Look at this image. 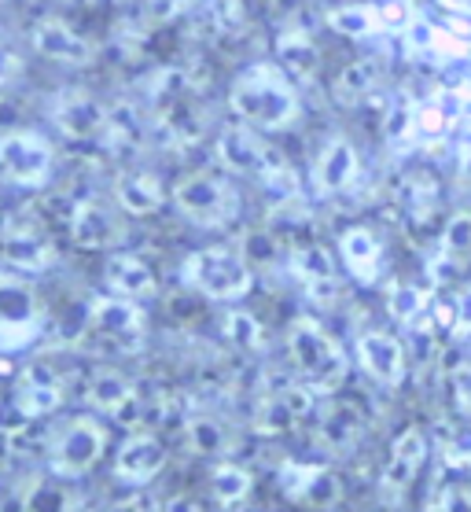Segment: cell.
<instances>
[{
  "instance_id": "1",
  "label": "cell",
  "mask_w": 471,
  "mask_h": 512,
  "mask_svg": "<svg viewBox=\"0 0 471 512\" xmlns=\"http://www.w3.org/2000/svg\"><path fill=\"white\" fill-rule=\"evenodd\" d=\"M229 104L243 122H251L258 129H288L299 118V96H295L291 82L265 63L243 70L232 82Z\"/></svg>"
},
{
  "instance_id": "2",
  "label": "cell",
  "mask_w": 471,
  "mask_h": 512,
  "mask_svg": "<svg viewBox=\"0 0 471 512\" xmlns=\"http://www.w3.org/2000/svg\"><path fill=\"white\" fill-rule=\"evenodd\" d=\"M288 354L291 365L306 376V384L317 391H339L346 380V358L324 328L313 321H295L288 332Z\"/></svg>"
},
{
  "instance_id": "3",
  "label": "cell",
  "mask_w": 471,
  "mask_h": 512,
  "mask_svg": "<svg viewBox=\"0 0 471 512\" xmlns=\"http://www.w3.org/2000/svg\"><path fill=\"white\" fill-rule=\"evenodd\" d=\"M218 159L229 166L232 174L254 177L258 185L288 188L291 192V166L276 155V148L254 137L251 129H225L218 137Z\"/></svg>"
},
{
  "instance_id": "4",
  "label": "cell",
  "mask_w": 471,
  "mask_h": 512,
  "mask_svg": "<svg viewBox=\"0 0 471 512\" xmlns=\"http://www.w3.org/2000/svg\"><path fill=\"white\" fill-rule=\"evenodd\" d=\"M89 339L104 354H137L144 350V314L126 295L96 299L89 310Z\"/></svg>"
},
{
  "instance_id": "5",
  "label": "cell",
  "mask_w": 471,
  "mask_h": 512,
  "mask_svg": "<svg viewBox=\"0 0 471 512\" xmlns=\"http://www.w3.org/2000/svg\"><path fill=\"white\" fill-rule=\"evenodd\" d=\"M173 203L188 222L207 225V229H218V225L240 218V192L232 188V181L218 174H196L181 181L173 192Z\"/></svg>"
},
{
  "instance_id": "6",
  "label": "cell",
  "mask_w": 471,
  "mask_h": 512,
  "mask_svg": "<svg viewBox=\"0 0 471 512\" xmlns=\"http://www.w3.org/2000/svg\"><path fill=\"white\" fill-rule=\"evenodd\" d=\"M184 277H188V284H192L199 295L221 299V303L243 299V295L251 291V266H247L240 255L225 251V247L196 251V255L184 262Z\"/></svg>"
},
{
  "instance_id": "7",
  "label": "cell",
  "mask_w": 471,
  "mask_h": 512,
  "mask_svg": "<svg viewBox=\"0 0 471 512\" xmlns=\"http://www.w3.org/2000/svg\"><path fill=\"white\" fill-rule=\"evenodd\" d=\"M107 435L92 417H74L67 428L59 431V439L52 443V472L63 479L85 476L100 454H104Z\"/></svg>"
},
{
  "instance_id": "8",
  "label": "cell",
  "mask_w": 471,
  "mask_h": 512,
  "mask_svg": "<svg viewBox=\"0 0 471 512\" xmlns=\"http://www.w3.org/2000/svg\"><path fill=\"white\" fill-rule=\"evenodd\" d=\"M0 170L19 188H41L52 177V148L37 133H4L0 140Z\"/></svg>"
},
{
  "instance_id": "9",
  "label": "cell",
  "mask_w": 471,
  "mask_h": 512,
  "mask_svg": "<svg viewBox=\"0 0 471 512\" xmlns=\"http://www.w3.org/2000/svg\"><path fill=\"white\" fill-rule=\"evenodd\" d=\"M52 262H56V251L45 236L37 233L30 222L19 225L15 218H8V225H4V269H8V277H15V273L37 277V273H48Z\"/></svg>"
},
{
  "instance_id": "10",
  "label": "cell",
  "mask_w": 471,
  "mask_h": 512,
  "mask_svg": "<svg viewBox=\"0 0 471 512\" xmlns=\"http://www.w3.org/2000/svg\"><path fill=\"white\" fill-rule=\"evenodd\" d=\"M52 122H56L59 133L67 140H100L107 133L111 111H107L100 100H92L89 93L70 89V93L59 96L56 107H52Z\"/></svg>"
},
{
  "instance_id": "11",
  "label": "cell",
  "mask_w": 471,
  "mask_h": 512,
  "mask_svg": "<svg viewBox=\"0 0 471 512\" xmlns=\"http://www.w3.org/2000/svg\"><path fill=\"white\" fill-rule=\"evenodd\" d=\"M280 487H284L288 501H299V505H310V509H332L335 501L343 498L339 479L328 468L317 465H284L280 468Z\"/></svg>"
},
{
  "instance_id": "12",
  "label": "cell",
  "mask_w": 471,
  "mask_h": 512,
  "mask_svg": "<svg viewBox=\"0 0 471 512\" xmlns=\"http://www.w3.org/2000/svg\"><path fill=\"white\" fill-rule=\"evenodd\" d=\"M67 233L78 247H89V251H104V247L122 244V225L104 203L96 199H81L70 207L67 218Z\"/></svg>"
},
{
  "instance_id": "13",
  "label": "cell",
  "mask_w": 471,
  "mask_h": 512,
  "mask_svg": "<svg viewBox=\"0 0 471 512\" xmlns=\"http://www.w3.org/2000/svg\"><path fill=\"white\" fill-rule=\"evenodd\" d=\"M313 413V391L302 384H284L276 395L262 398V406L254 413V424L262 435H284L299 424L302 417Z\"/></svg>"
},
{
  "instance_id": "14",
  "label": "cell",
  "mask_w": 471,
  "mask_h": 512,
  "mask_svg": "<svg viewBox=\"0 0 471 512\" xmlns=\"http://www.w3.org/2000/svg\"><path fill=\"white\" fill-rule=\"evenodd\" d=\"M357 174H361V159L350 140H332L324 144L317 163H313V185L321 196H339L346 188H354Z\"/></svg>"
},
{
  "instance_id": "15",
  "label": "cell",
  "mask_w": 471,
  "mask_h": 512,
  "mask_svg": "<svg viewBox=\"0 0 471 512\" xmlns=\"http://www.w3.org/2000/svg\"><path fill=\"white\" fill-rule=\"evenodd\" d=\"M357 358L365 365V373L380 384L398 387L405 380V350L387 332H365L357 339Z\"/></svg>"
},
{
  "instance_id": "16",
  "label": "cell",
  "mask_w": 471,
  "mask_h": 512,
  "mask_svg": "<svg viewBox=\"0 0 471 512\" xmlns=\"http://www.w3.org/2000/svg\"><path fill=\"white\" fill-rule=\"evenodd\" d=\"M59 402H63V380L48 369L45 361L26 365V373L15 384V406L23 409L26 417L37 420L45 417V413H52V409H59Z\"/></svg>"
},
{
  "instance_id": "17",
  "label": "cell",
  "mask_w": 471,
  "mask_h": 512,
  "mask_svg": "<svg viewBox=\"0 0 471 512\" xmlns=\"http://www.w3.org/2000/svg\"><path fill=\"white\" fill-rule=\"evenodd\" d=\"M291 273L306 284L317 303H332L335 291H339V273H335V262L328 255V247L321 244H302L291 251Z\"/></svg>"
},
{
  "instance_id": "18",
  "label": "cell",
  "mask_w": 471,
  "mask_h": 512,
  "mask_svg": "<svg viewBox=\"0 0 471 512\" xmlns=\"http://www.w3.org/2000/svg\"><path fill=\"white\" fill-rule=\"evenodd\" d=\"M34 48L52 63H67V67H89L92 63V45L81 34H74L67 23L59 19H45L34 26Z\"/></svg>"
},
{
  "instance_id": "19",
  "label": "cell",
  "mask_w": 471,
  "mask_h": 512,
  "mask_svg": "<svg viewBox=\"0 0 471 512\" xmlns=\"http://www.w3.org/2000/svg\"><path fill=\"white\" fill-rule=\"evenodd\" d=\"M424 457H427V439L420 428H405L391 446V461L383 468V490L398 498L409 483L416 479V472L424 468Z\"/></svg>"
},
{
  "instance_id": "20",
  "label": "cell",
  "mask_w": 471,
  "mask_h": 512,
  "mask_svg": "<svg viewBox=\"0 0 471 512\" xmlns=\"http://www.w3.org/2000/svg\"><path fill=\"white\" fill-rule=\"evenodd\" d=\"M162 465H166V446L155 435H133L118 446L115 476L122 483H148V479L159 476Z\"/></svg>"
},
{
  "instance_id": "21",
  "label": "cell",
  "mask_w": 471,
  "mask_h": 512,
  "mask_svg": "<svg viewBox=\"0 0 471 512\" xmlns=\"http://www.w3.org/2000/svg\"><path fill=\"white\" fill-rule=\"evenodd\" d=\"M361 431H365V420H361V409L350 406V402H332V406L321 413V428H317V443L335 457L354 454L357 443H361Z\"/></svg>"
},
{
  "instance_id": "22",
  "label": "cell",
  "mask_w": 471,
  "mask_h": 512,
  "mask_svg": "<svg viewBox=\"0 0 471 512\" xmlns=\"http://www.w3.org/2000/svg\"><path fill=\"white\" fill-rule=\"evenodd\" d=\"M155 137H159V144H166V148H192L199 137H203V122H199V111L196 107H188L177 96V100H166L162 104V111L155 115Z\"/></svg>"
},
{
  "instance_id": "23",
  "label": "cell",
  "mask_w": 471,
  "mask_h": 512,
  "mask_svg": "<svg viewBox=\"0 0 471 512\" xmlns=\"http://www.w3.org/2000/svg\"><path fill=\"white\" fill-rule=\"evenodd\" d=\"M247 26L243 0H199L192 15V34L199 37H229Z\"/></svg>"
},
{
  "instance_id": "24",
  "label": "cell",
  "mask_w": 471,
  "mask_h": 512,
  "mask_svg": "<svg viewBox=\"0 0 471 512\" xmlns=\"http://www.w3.org/2000/svg\"><path fill=\"white\" fill-rule=\"evenodd\" d=\"M339 251H343V262L354 273V280H361V284L376 280V273H380V240L372 229H365V225L346 229L339 236Z\"/></svg>"
},
{
  "instance_id": "25",
  "label": "cell",
  "mask_w": 471,
  "mask_h": 512,
  "mask_svg": "<svg viewBox=\"0 0 471 512\" xmlns=\"http://www.w3.org/2000/svg\"><path fill=\"white\" fill-rule=\"evenodd\" d=\"M0 317H4V343L15 347L19 339H30L37 332V306L30 291L15 288V277L4 280V299H0Z\"/></svg>"
},
{
  "instance_id": "26",
  "label": "cell",
  "mask_w": 471,
  "mask_h": 512,
  "mask_svg": "<svg viewBox=\"0 0 471 512\" xmlns=\"http://www.w3.org/2000/svg\"><path fill=\"white\" fill-rule=\"evenodd\" d=\"M276 59L280 67L288 70L295 82H310L317 74V63H321V52L313 45V37L306 30H284L276 37Z\"/></svg>"
},
{
  "instance_id": "27",
  "label": "cell",
  "mask_w": 471,
  "mask_h": 512,
  "mask_svg": "<svg viewBox=\"0 0 471 512\" xmlns=\"http://www.w3.org/2000/svg\"><path fill=\"white\" fill-rule=\"evenodd\" d=\"M115 196H118V207L126 210V214L148 218V214L162 210L166 192H162V181L155 174H126V177H118Z\"/></svg>"
},
{
  "instance_id": "28",
  "label": "cell",
  "mask_w": 471,
  "mask_h": 512,
  "mask_svg": "<svg viewBox=\"0 0 471 512\" xmlns=\"http://www.w3.org/2000/svg\"><path fill=\"white\" fill-rule=\"evenodd\" d=\"M107 288L115 295H126V299H144L155 291V273L148 269V262H140L133 255H115L104 266Z\"/></svg>"
},
{
  "instance_id": "29",
  "label": "cell",
  "mask_w": 471,
  "mask_h": 512,
  "mask_svg": "<svg viewBox=\"0 0 471 512\" xmlns=\"http://www.w3.org/2000/svg\"><path fill=\"white\" fill-rule=\"evenodd\" d=\"M380 78H383V67L376 63V59H354V63H346V67L335 74L332 93H335L339 104L354 107V104H361V100H368V96L376 93Z\"/></svg>"
},
{
  "instance_id": "30",
  "label": "cell",
  "mask_w": 471,
  "mask_h": 512,
  "mask_svg": "<svg viewBox=\"0 0 471 512\" xmlns=\"http://www.w3.org/2000/svg\"><path fill=\"white\" fill-rule=\"evenodd\" d=\"M133 384H129L126 376L115 373V369H100V373L89 380V391H85V398H89L92 409H100V413H122V409L133 402Z\"/></svg>"
},
{
  "instance_id": "31",
  "label": "cell",
  "mask_w": 471,
  "mask_h": 512,
  "mask_svg": "<svg viewBox=\"0 0 471 512\" xmlns=\"http://www.w3.org/2000/svg\"><path fill=\"white\" fill-rule=\"evenodd\" d=\"M398 199H402V210L409 214V222H431L438 210V181L431 174H409L402 181V188H398Z\"/></svg>"
},
{
  "instance_id": "32",
  "label": "cell",
  "mask_w": 471,
  "mask_h": 512,
  "mask_svg": "<svg viewBox=\"0 0 471 512\" xmlns=\"http://www.w3.org/2000/svg\"><path fill=\"white\" fill-rule=\"evenodd\" d=\"M144 118L133 104L111 107V122H107V144L115 148V155H133L144 144Z\"/></svg>"
},
{
  "instance_id": "33",
  "label": "cell",
  "mask_w": 471,
  "mask_h": 512,
  "mask_svg": "<svg viewBox=\"0 0 471 512\" xmlns=\"http://www.w3.org/2000/svg\"><path fill=\"white\" fill-rule=\"evenodd\" d=\"M247 494H251V476L240 465H218L210 472V501H218L221 509H232Z\"/></svg>"
},
{
  "instance_id": "34",
  "label": "cell",
  "mask_w": 471,
  "mask_h": 512,
  "mask_svg": "<svg viewBox=\"0 0 471 512\" xmlns=\"http://www.w3.org/2000/svg\"><path fill=\"white\" fill-rule=\"evenodd\" d=\"M380 23V15L365 8V4H339L328 12V26H332V34L339 37H368Z\"/></svg>"
},
{
  "instance_id": "35",
  "label": "cell",
  "mask_w": 471,
  "mask_h": 512,
  "mask_svg": "<svg viewBox=\"0 0 471 512\" xmlns=\"http://www.w3.org/2000/svg\"><path fill=\"white\" fill-rule=\"evenodd\" d=\"M221 325H225V339H229L236 350H243V354H254V350L265 347V328L258 325V317H251L247 310H229Z\"/></svg>"
},
{
  "instance_id": "36",
  "label": "cell",
  "mask_w": 471,
  "mask_h": 512,
  "mask_svg": "<svg viewBox=\"0 0 471 512\" xmlns=\"http://www.w3.org/2000/svg\"><path fill=\"white\" fill-rule=\"evenodd\" d=\"M188 446L196 454H218L225 450V428L214 417H192L188 420Z\"/></svg>"
},
{
  "instance_id": "37",
  "label": "cell",
  "mask_w": 471,
  "mask_h": 512,
  "mask_svg": "<svg viewBox=\"0 0 471 512\" xmlns=\"http://www.w3.org/2000/svg\"><path fill=\"white\" fill-rule=\"evenodd\" d=\"M442 251L446 255H471V210H457L442 229Z\"/></svg>"
},
{
  "instance_id": "38",
  "label": "cell",
  "mask_w": 471,
  "mask_h": 512,
  "mask_svg": "<svg viewBox=\"0 0 471 512\" xmlns=\"http://www.w3.org/2000/svg\"><path fill=\"white\" fill-rule=\"evenodd\" d=\"M420 306H424V295H420L413 284L394 288V295H391V317L394 321H413V317L420 314Z\"/></svg>"
},
{
  "instance_id": "39",
  "label": "cell",
  "mask_w": 471,
  "mask_h": 512,
  "mask_svg": "<svg viewBox=\"0 0 471 512\" xmlns=\"http://www.w3.org/2000/svg\"><path fill=\"white\" fill-rule=\"evenodd\" d=\"M26 509H70V494H63L52 483H34L26 494Z\"/></svg>"
},
{
  "instance_id": "40",
  "label": "cell",
  "mask_w": 471,
  "mask_h": 512,
  "mask_svg": "<svg viewBox=\"0 0 471 512\" xmlns=\"http://www.w3.org/2000/svg\"><path fill=\"white\" fill-rule=\"evenodd\" d=\"M409 129H413V107L405 104V100H398V104H394V111H391V118H387V126H383V133H387V140H394V144H398Z\"/></svg>"
},
{
  "instance_id": "41",
  "label": "cell",
  "mask_w": 471,
  "mask_h": 512,
  "mask_svg": "<svg viewBox=\"0 0 471 512\" xmlns=\"http://www.w3.org/2000/svg\"><path fill=\"white\" fill-rule=\"evenodd\" d=\"M192 4H199V0H151L148 12H151V19H159V23H166V19H173L177 12H184V8H192Z\"/></svg>"
},
{
  "instance_id": "42",
  "label": "cell",
  "mask_w": 471,
  "mask_h": 512,
  "mask_svg": "<svg viewBox=\"0 0 471 512\" xmlns=\"http://www.w3.org/2000/svg\"><path fill=\"white\" fill-rule=\"evenodd\" d=\"M457 332H471V291L457 295Z\"/></svg>"
},
{
  "instance_id": "43",
  "label": "cell",
  "mask_w": 471,
  "mask_h": 512,
  "mask_svg": "<svg viewBox=\"0 0 471 512\" xmlns=\"http://www.w3.org/2000/svg\"><path fill=\"white\" fill-rule=\"evenodd\" d=\"M453 384H457V395H460V402H464V409H471V369H460V373L453 376Z\"/></svg>"
},
{
  "instance_id": "44",
  "label": "cell",
  "mask_w": 471,
  "mask_h": 512,
  "mask_svg": "<svg viewBox=\"0 0 471 512\" xmlns=\"http://www.w3.org/2000/svg\"><path fill=\"white\" fill-rule=\"evenodd\" d=\"M420 122H424L427 133H442V129H446V115H438L435 107H427L424 115H420Z\"/></svg>"
},
{
  "instance_id": "45",
  "label": "cell",
  "mask_w": 471,
  "mask_h": 512,
  "mask_svg": "<svg viewBox=\"0 0 471 512\" xmlns=\"http://www.w3.org/2000/svg\"><path fill=\"white\" fill-rule=\"evenodd\" d=\"M464 174L471 177V144H468V148H464Z\"/></svg>"
}]
</instances>
